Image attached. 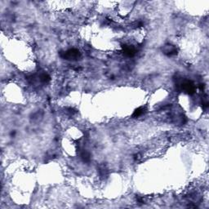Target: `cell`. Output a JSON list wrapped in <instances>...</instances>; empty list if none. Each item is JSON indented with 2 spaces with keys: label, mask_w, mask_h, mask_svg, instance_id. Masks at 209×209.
Returning a JSON list of instances; mask_svg holds the SVG:
<instances>
[{
  "label": "cell",
  "mask_w": 209,
  "mask_h": 209,
  "mask_svg": "<svg viewBox=\"0 0 209 209\" xmlns=\"http://www.w3.org/2000/svg\"><path fill=\"white\" fill-rule=\"evenodd\" d=\"M62 56L66 60H77L79 58L80 53L77 49H70L69 51H65Z\"/></svg>",
  "instance_id": "1"
},
{
  "label": "cell",
  "mask_w": 209,
  "mask_h": 209,
  "mask_svg": "<svg viewBox=\"0 0 209 209\" xmlns=\"http://www.w3.org/2000/svg\"><path fill=\"white\" fill-rule=\"evenodd\" d=\"M181 88L185 91L188 92V93H194L195 88L194 86V83L191 81H185L181 83Z\"/></svg>",
  "instance_id": "2"
},
{
  "label": "cell",
  "mask_w": 209,
  "mask_h": 209,
  "mask_svg": "<svg viewBox=\"0 0 209 209\" xmlns=\"http://www.w3.org/2000/svg\"><path fill=\"white\" fill-rule=\"evenodd\" d=\"M164 53L167 54L168 56H172V55L177 54V48H176V47H175V46L168 44V45H166L165 47H164Z\"/></svg>",
  "instance_id": "3"
},
{
  "label": "cell",
  "mask_w": 209,
  "mask_h": 209,
  "mask_svg": "<svg viewBox=\"0 0 209 209\" xmlns=\"http://www.w3.org/2000/svg\"><path fill=\"white\" fill-rule=\"evenodd\" d=\"M123 54L128 57H132L136 54V50L133 47L125 46V47H123Z\"/></svg>",
  "instance_id": "4"
},
{
  "label": "cell",
  "mask_w": 209,
  "mask_h": 209,
  "mask_svg": "<svg viewBox=\"0 0 209 209\" xmlns=\"http://www.w3.org/2000/svg\"><path fill=\"white\" fill-rule=\"evenodd\" d=\"M144 113H145V108L140 107V108H138L137 110H135L134 114H133L132 117H133V118H138V117H140L141 115H142Z\"/></svg>",
  "instance_id": "5"
},
{
  "label": "cell",
  "mask_w": 209,
  "mask_h": 209,
  "mask_svg": "<svg viewBox=\"0 0 209 209\" xmlns=\"http://www.w3.org/2000/svg\"><path fill=\"white\" fill-rule=\"evenodd\" d=\"M81 158H82L84 162H89L90 159H91V155H90V154H89L88 152L83 151V152H82V154H81Z\"/></svg>",
  "instance_id": "6"
},
{
  "label": "cell",
  "mask_w": 209,
  "mask_h": 209,
  "mask_svg": "<svg viewBox=\"0 0 209 209\" xmlns=\"http://www.w3.org/2000/svg\"><path fill=\"white\" fill-rule=\"evenodd\" d=\"M99 173L100 176L102 177H106V175L108 173V169L104 166H101L99 168Z\"/></svg>",
  "instance_id": "7"
}]
</instances>
